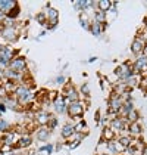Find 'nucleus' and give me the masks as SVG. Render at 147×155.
<instances>
[{
	"label": "nucleus",
	"mask_w": 147,
	"mask_h": 155,
	"mask_svg": "<svg viewBox=\"0 0 147 155\" xmlns=\"http://www.w3.org/2000/svg\"><path fill=\"white\" fill-rule=\"evenodd\" d=\"M106 21V12H102V11H96L94 12V22H99V24H103Z\"/></svg>",
	"instance_id": "nucleus-18"
},
{
	"label": "nucleus",
	"mask_w": 147,
	"mask_h": 155,
	"mask_svg": "<svg viewBox=\"0 0 147 155\" xmlns=\"http://www.w3.org/2000/svg\"><path fill=\"white\" fill-rule=\"evenodd\" d=\"M141 152H143V155H147V146H144V149H143Z\"/></svg>",
	"instance_id": "nucleus-27"
},
{
	"label": "nucleus",
	"mask_w": 147,
	"mask_h": 155,
	"mask_svg": "<svg viewBox=\"0 0 147 155\" xmlns=\"http://www.w3.org/2000/svg\"><path fill=\"white\" fill-rule=\"evenodd\" d=\"M74 133H75V126H72V124H65V126H63V129H62V136H63L65 139L71 137Z\"/></svg>",
	"instance_id": "nucleus-13"
},
{
	"label": "nucleus",
	"mask_w": 147,
	"mask_h": 155,
	"mask_svg": "<svg viewBox=\"0 0 147 155\" xmlns=\"http://www.w3.org/2000/svg\"><path fill=\"white\" fill-rule=\"evenodd\" d=\"M41 151H47V152H52V151H53V146H52V145H47V146H44V148H43V149H41Z\"/></svg>",
	"instance_id": "nucleus-26"
},
{
	"label": "nucleus",
	"mask_w": 147,
	"mask_h": 155,
	"mask_svg": "<svg viewBox=\"0 0 147 155\" xmlns=\"http://www.w3.org/2000/svg\"><path fill=\"white\" fill-rule=\"evenodd\" d=\"M68 114L71 118H77V117H81L83 112H84V107H83V102L77 101V102H72L68 105Z\"/></svg>",
	"instance_id": "nucleus-3"
},
{
	"label": "nucleus",
	"mask_w": 147,
	"mask_h": 155,
	"mask_svg": "<svg viewBox=\"0 0 147 155\" xmlns=\"http://www.w3.org/2000/svg\"><path fill=\"white\" fill-rule=\"evenodd\" d=\"M81 92H83V95H88V84H83V87H81Z\"/></svg>",
	"instance_id": "nucleus-24"
},
{
	"label": "nucleus",
	"mask_w": 147,
	"mask_h": 155,
	"mask_svg": "<svg viewBox=\"0 0 147 155\" xmlns=\"http://www.w3.org/2000/svg\"><path fill=\"white\" fill-rule=\"evenodd\" d=\"M15 6H16L15 2H11V0H0V13H2V15H5V13L8 15Z\"/></svg>",
	"instance_id": "nucleus-7"
},
{
	"label": "nucleus",
	"mask_w": 147,
	"mask_h": 155,
	"mask_svg": "<svg viewBox=\"0 0 147 155\" xmlns=\"http://www.w3.org/2000/svg\"><path fill=\"white\" fill-rule=\"evenodd\" d=\"M53 107L56 109V112L58 114H63L66 109H68V105H66V102H65V97L63 96H58L55 101H53Z\"/></svg>",
	"instance_id": "nucleus-6"
},
{
	"label": "nucleus",
	"mask_w": 147,
	"mask_h": 155,
	"mask_svg": "<svg viewBox=\"0 0 147 155\" xmlns=\"http://www.w3.org/2000/svg\"><path fill=\"white\" fill-rule=\"evenodd\" d=\"M31 143H33L31 136H22V137H19V140H18V146H21V148H27V146H30Z\"/></svg>",
	"instance_id": "nucleus-17"
},
{
	"label": "nucleus",
	"mask_w": 147,
	"mask_h": 155,
	"mask_svg": "<svg viewBox=\"0 0 147 155\" xmlns=\"http://www.w3.org/2000/svg\"><path fill=\"white\" fill-rule=\"evenodd\" d=\"M3 37L8 40V41H15L18 38V33H16V28L15 27H6L3 30Z\"/></svg>",
	"instance_id": "nucleus-8"
},
{
	"label": "nucleus",
	"mask_w": 147,
	"mask_h": 155,
	"mask_svg": "<svg viewBox=\"0 0 147 155\" xmlns=\"http://www.w3.org/2000/svg\"><path fill=\"white\" fill-rule=\"evenodd\" d=\"M13 139H15V133H11V131H9V133H6V134L3 136V140H5V143H6L8 146H11V145L15 142Z\"/></svg>",
	"instance_id": "nucleus-20"
},
{
	"label": "nucleus",
	"mask_w": 147,
	"mask_h": 155,
	"mask_svg": "<svg viewBox=\"0 0 147 155\" xmlns=\"http://www.w3.org/2000/svg\"><path fill=\"white\" fill-rule=\"evenodd\" d=\"M15 95H16V97H18V101H19V102H22V104L30 102V101L34 97V93H33L28 87H25V86H19V87H16V89H15Z\"/></svg>",
	"instance_id": "nucleus-2"
},
{
	"label": "nucleus",
	"mask_w": 147,
	"mask_h": 155,
	"mask_svg": "<svg viewBox=\"0 0 147 155\" xmlns=\"http://www.w3.org/2000/svg\"><path fill=\"white\" fill-rule=\"evenodd\" d=\"M84 129H86V123H84V121H81L80 124H77V126H75V133H80V131H83Z\"/></svg>",
	"instance_id": "nucleus-23"
},
{
	"label": "nucleus",
	"mask_w": 147,
	"mask_h": 155,
	"mask_svg": "<svg viewBox=\"0 0 147 155\" xmlns=\"http://www.w3.org/2000/svg\"><path fill=\"white\" fill-rule=\"evenodd\" d=\"M56 83H58V84H63V83H65V77H63V75H59V77L56 78Z\"/></svg>",
	"instance_id": "nucleus-25"
},
{
	"label": "nucleus",
	"mask_w": 147,
	"mask_h": 155,
	"mask_svg": "<svg viewBox=\"0 0 147 155\" xmlns=\"http://www.w3.org/2000/svg\"><path fill=\"white\" fill-rule=\"evenodd\" d=\"M146 45L147 43L141 38V37H135L134 41H133V45H131V52H133L134 55H137V56H140V55H143Z\"/></svg>",
	"instance_id": "nucleus-4"
},
{
	"label": "nucleus",
	"mask_w": 147,
	"mask_h": 155,
	"mask_svg": "<svg viewBox=\"0 0 147 155\" xmlns=\"http://www.w3.org/2000/svg\"><path fill=\"white\" fill-rule=\"evenodd\" d=\"M118 142H119V145L125 149V148H128V146L133 145V137H131V136H121Z\"/></svg>",
	"instance_id": "nucleus-16"
},
{
	"label": "nucleus",
	"mask_w": 147,
	"mask_h": 155,
	"mask_svg": "<svg viewBox=\"0 0 147 155\" xmlns=\"http://www.w3.org/2000/svg\"><path fill=\"white\" fill-rule=\"evenodd\" d=\"M49 120H50V115L46 112V111H40V112H37L36 121L38 123V124L46 126V124H49Z\"/></svg>",
	"instance_id": "nucleus-10"
},
{
	"label": "nucleus",
	"mask_w": 147,
	"mask_h": 155,
	"mask_svg": "<svg viewBox=\"0 0 147 155\" xmlns=\"http://www.w3.org/2000/svg\"><path fill=\"white\" fill-rule=\"evenodd\" d=\"M113 137H115V131L112 130V129H105L103 130V139L106 140V142H110V140H113Z\"/></svg>",
	"instance_id": "nucleus-19"
},
{
	"label": "nucleus",
	"mask_w": 147,
	"mask_h": 155,
	"mask_svg": "<svg viewBox=\"0 0 147 155\" xmlns=\"http://www.w3.org/2000/svg\"><path fill=\"white\" fill-rule=\"evenodd\" d=\"M106 146H108V149H109V152L112 155L119 154V151H121V149H124L122 146L119 145V142H118V140H110V142H106Z\"/></svg>",
	"instance_id": "nucleus-9"
},
{
	"label": "nucleus",
	"mask_w": 147,
	"mask_h": 155,
	"mask_svg": "<svg viewBox=\"0 0 147 155\" xmlns=\"http://www.w3.org/2000/svg\"><path fill=\"white\" fill-rule=\"evenodd\" d=\"M128 131H130V136H138L141 134V126L140 123H133L128 126Z\"/></svg>",
	"instance_id": "nucleus-14"
},
{
	"label": "nucleus",
	"mask_w": 147,
	"mask_h": 155,
	"mask_svg": "<svg viewBox=\"0 0 147 155\" xmlns=\"http://www.w3.org/2000/svg\"><path fill=\"white\" fill-rule=\"evenodd\" d=\"M46 19H47V16H46V13H44V12L38 13V15H37V21H38L40 24H44V22H46Z\"/></svg>",
	"instance_id": "nucleus-22"
},
{
	"label": "nucleus",
	"mask_w": 147,
	"mask_h": 155,
	"mask_svg": "<svg viewBox=\"0 0 147 155\" xmlns=\"http://www.w3.org/2000/svg\"><path fill=\"white\" fill-rule=\"evenodd\" d=\"M97 6H99V11L108 12L112 8V2H109V0H100V2H97Z\"/></svg>",
	"instance_id": "nucleus-15"
},
{
	"label": "nucleus",
	"mask_w": 147,
	"mask_h": 155,
	"mask_svg": "<svg viewBox=\"0 0 147 155\" xmlns=\"http://www.w3.org/2000/svg\"><path fill=\"white\" fill-rule=\"evenodd\" d=\"M106 28V24H99V22H91V25H90V31L94 34L96 37H99L102 33H103V30Z\"/></svg>",
	"instance_id": "nucleus-11"
},
{
	"label": "nucleus",
	"mask_w": 147,
	"mask_h": 155,
	"mask_svg": "<svg viewBox=\"0 0 147 155\" xmlns=\"http://www.w3.org/2000/svg\"><path fill=\"white\" fill-rule=\"evenodd\" d=\"M144 21H146V30H147V18H146V19H144Z\"/></svg>",
	"instance_id": "nucleus-28"
},
{
	"label": "nucleus",
	"mask_w": 147,
	"mask_h": 155,
	"mask_svg": "<svg viewBox=\"0 0 147 155\" xmlns=\"http://www.w3.org/2000/svg\"><path fill=\"white\" fill-rule=\"evenodd\" d=\"M9 67H11V70L15 72L25 71V68H27V61H25L24 58H13V59L9 62Z\"/></svg>",
	"instance_id": "nucleus-5"
},
{
	"label": "nucleus",
	"mask_w": 147,
	"mask_h": 155,
	"mask_svg": "<svg viewBox=\"0 0 147 155\" xmlns=\"http://www.w3.org/2000/svg\"><path fill=\"white\" fill-rule=\"evenodd\" d=\"M49 136H50V130L47 127H41V129H38V131H37V139L41 140V142L47 140Z\"/></svg>",
	"instance_id": "nucleus-12"
},
{
	"label": "nucleus",
	"mask_w": 147,
	"mask_h": 155,
	"mask_svg": "<svg viewBox=\"0 0 147 155\" xmlns=\"http://www.w3.org/2000/svg\"><path fill=\"white\" fill-rule=\"evenodd\" d=\"M9 130V123H6L5 120H0V131H8Z\"/></svg>",
	"instance_id": "nucleus-21"
},
{
	"label": "nucleus",
	"mask_w": 147,
	"mask_h": 155,
	"mask_svg": "<svg viewBox=\"0 0 147 155\" xmlns=\"http://www.w3.org/2000/svg\"><path fill=\"white\" fill-rule=\"evenodd\" d=\"M133 74H134L133 65H130V64H122V65H119V67L115 70V75H116L121 81H127Z\"/></svg>",
	"instance_id": "nucleus-1"
}]
</instances>
